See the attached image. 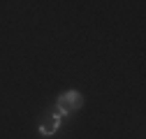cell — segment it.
Listing matches in <instances>:
<instances>
[{
  "label": "cell",
  "mask_w": 146,
  "mask_h": 139,
  "mask_svg": "<svg viewBox=\"0 0 146 139\" xmlns=\"http://www.w3.org/2000/svg\"><path fill=\"white\" fill-rule=\"evenodd\" d=\"M60 120H63V116L58 114V111H53L51 116H46L42 123H40V134H44V137H51V134H56L58 132V128H60Z\"/></svg>",
  "instance_id": "7a4b0ae2"
},
{
  "label": "cell",
  "mask_w": 146,
  "mask_h": 139,
  "mask_svg": "<svg viewBox=\"0 0 146 139\" xmlns=\"http://www.w3.org/2000/svg\"><path fill=\"white\" fill-rule=\"evenodd\" d=\"M84 107V95L79 91H65L56 97V111L60 116H70Z\"/></svg>",
  "instance_id": "6da1fadb"
}]
</instances>
